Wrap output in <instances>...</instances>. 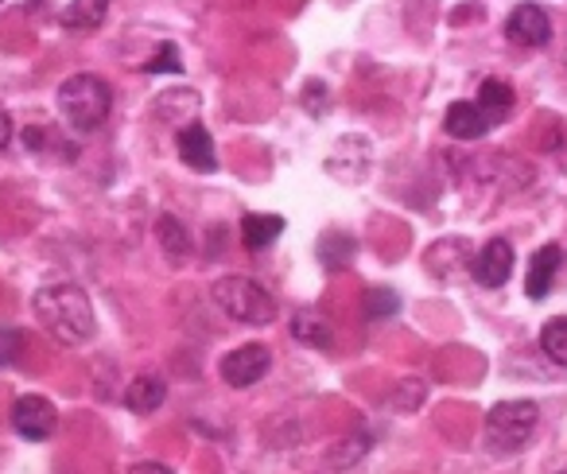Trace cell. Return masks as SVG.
<instances>
[{
    "label": "cell",
    "instance_id": "2e32d148",
    "mask_svg": "<svg viewBox=\"0 0 567 474\" xmlns=\"http://www.w3.org/2000/svg\"><path fill=\"white\" fill-rule=\"evenodd\" d=\"M471 241H463V237H447V241H435L432 249H427V272H435L440 280H451L458 269H466V261H471Z\"/></svg>",
    "mask_w": 567,
    "mask_h": 474
},
{
    "label": "cell",
    "instance_id": "cb8c5ba5",
    "mask_svg": "<svg viewBox=\"0 0 567 474\" xmlns=\"http://www.w3.org/2000/svg\"><path fill=\"white\" fill-rule=\"evenodd\" d=\"M420 401H424V381L409 378L404 385H396V393H393V409L396 412H416Z\"/></svg>",
    "mask_w": 567,
    "mask_h": 474
},
{
    "label": "cell",
    "instance_id": "44dd1931",
    "mask_svg": "<svg viewBox=\"0 0 567 474\" xmlns=\"http://www.w3.org/2000/svg\"><path fill=\"white\" fill-rule=\"evenodd\" d=\"M292 339L303 342V347H319V350L334 347L331 323H327V319L319 316V311H300V316L292 319Z\"/></svg>",
    "mask_w": 567,
    "mask_h": 474
},
{
    "label": "cell",
    "instance_id": "484cf974",
    "mask_svg": "<svg viewBox=\"0 0 567 474\" xmlns=\"http://www.w3.org/2000/svg\"><path fill=\"white\" fill-rule=\"evenodd\" d=\"M20 347H24V334L17 327H4L0 331V365H12L20 358Z\"/></svg>",
    "mask_w": 567,
    "mask_h": 474
},
{
    "label": "cell",
    "instance_id": "7402d4cb",
    "mask_svg": "<svg viewBox=\"0 0 567 474\" xmlns=\"http://www.w3.org/2000/svg\"><path fill=\"white\" fill-rule=\"evenodd\" d=\"M396 311H401V296L393 292V288L378 285L365 292V319H373V323H385V319H393Z\"/></svg>",
    "mask_w": 567,
    "mask_h": 474
},
{
    "label": "cell",
    "instance_id": "277c9868",
    "mask_svg": "<svg viewBox=\"0 0 567 474\" xmlns=\"http://www.w3.org/2000/svg\"><path fill=\"white\" fill-rule=\"evenodd\" d=\"M536 420H540V409L533 401H502L486 412V443L497 455H513L528 443Z\"/></svg>",
    "mask_w": 567,
    "mask_h": 474
},
{
    "label": "cell",
    "instance_id": "1f68e13d",
    "mask_svg": "<svg viewBox=\"0 0 567 474\" xmlns=\"http://www.w3.org/2000/svg\"><path fill=\"white\" fill-rule=\"evenodd\" d=\"M43 4H48V0H28V9H43Z\"/></svg>",
    "mask_w": 567,
    "mask_h": 474
},
{
    "label": "cell",
    "instance_id": "4316f807",
    "mask_svg": "<svg viewBox=\"0 0 567 474\" xmlns=\"http://www.w3.org/2000/svg\"><path fill=\"white\" fill-rule=\"evenodd\" d=\"M303 105H308L316 117H319V113H327V105H331V102H327V86H323V82H308V86H303Z\"/></svg>",
    "mask_w": 567,
    "mask_h": 474
},
{
    "label": "cell",
    "instance_id": "f1b7e54d",
    "mask_svg": "<svg viewBox=\"0 0 567 474\" xmlns=\"http://www.w3.org/2000/svg\"><path fill=\"white\" fill-rule=\"evenodd\" d=\"M24 144H28V152H43V148H48V128H43V125H28L24 128Z\"/></svg>",
    "mask_w": 567,
    "mask_h": 474
},
{
    "label": "cell",
    "instance_id": "4dcf8cb0",
    "mask_svg": "<svg viewBox=\"0 0 567 474\" xmlns=\"http://www.w3.org/2000/svg\"><path fill=\"white\" fill-rule=\"evenodd\" d=\"M133 474H172V466L167 463H136Z\"/></svg>",
    "mask_w": 567,
    "mask_h": 474
},
{
    "label": "cell",
    "instance_id": "ba28073f",
    "mask_svg": "<svg viewBox=\"0 0 567 474\" xmlns=\"http://www.w3.org/2000/svg\"><path fill=\"white\" fill-rule=\"evenodd\" d=\"M513 265H517L513 246L505 241V237H494V241H486V246L474 254L471 272H474V280H478L482 288H502L505 280L513 277Z\"/></svg>",
    "mask_w": 567,
    "mask_h": 474
},
{
    "label": "cell",
    "instance_id": "ffe728a7",
    "mask_svg": "<svg viewBox=\"0 0 567 474\" xmlns=\"http://www.w3.org/2000/svg\"><path fill=\"white\" fill-rule=\"evenodd\" d=\"M354 254H358L354 234H342V229H331V234L319 237V261H323V269H331V272L347 269V265L354 261Z\"/></svg>",
    "mask_w": 567,
    "mask_h": 474
},
{
    "label": "cell",
    "instance_id": "7a4b0ae2",
    "mask_svg": "<svg viewBox=\"0 0 567 474\" xmlns=\"http://www.w3.org/2000/svg\"><path fill=\"white\" fill-rule=\"evenodd\" d=\"M113 110V90L97 74H71L59 86V113L74 133H97L110 121Z\"/></svg>",
    "mask_w": 567,
    "mask_h": 474
},
{
    "label": "cell",
    "instance_id": "8fae6325",
    "mask_svg": "<svg viewBox=\"0 0 567 474\" xmlns=\"http://www.w3.org/2000/svg\"><path fill=\"white\" fill-rule=\"evenodd\" d=\"M559 269H564V249L556 241H548L544 249H536L533 261H528V277H525V292L528 300H544L556 285Z\"/></svg>",
    "mask_w": 567,
    "mask_h": 474
},
{
    "label": "cell",
    "instance_id": "9c48e42d",
    "mask_svg": "<svg viewBox=\"0 0 567 474\" xmlns=\"http://www.w3.org/2000/svg\"><path fill=\"white\" fill-rule=\"evenodd\" d=\"M505 35L517 48H544L551 40V20L540 4H517L505 20Z\"/></svg>",
    "mask_w": 567,
    "mask_h": 474
},
{
    "label": "cell",
    "instance_id": "f546056e",
    "mask_svg": "<svg viewBox=\"0 0 567 474\" xmlns=\"http://www.w3.org/2000/svg\"><path fill=\"white\" fill-rule=\"evenodd\" d=\"M12 133H17V128H12V117L4 110H0V152H4L12 144Z\"/></svg>",
    "mask_w": 567,
    "mask_h": 474
},
{
    "label": "cell",
    "instance_id": "8992f818",
    "mask_svg": "<svg viewBox=\"0 0 567 474\" xmlns=\"http://www.w3.org/2000/svg\"><path fill=\"white\" fill-rule=\"evenodd\" d=\"M12 427H17L24 440L43 443V440H51V435H55L59 409L43 393H24L17 404H12Z\"/></svg>",
    "mask_w": 567,
    "mask_h": 474
},
{
    "label": "cell",
    "instance_id": "5b68a950",
    "mask_svg": "<svg viewBox=\"0 0 567 474\" xmlns=\"http://www.w3.org/2000/svg\"><path fill=\"white\" fill-rule=\"evenodd\" d=\"M268 370H272V350H268L265 342L237 347V350H229V354L218 362V373H221V381H226L229 389L257 385L260 378H268Z\"/></svg>",
    "mask_w": 567,
    "mask_h": 474
},
{
    "label": "cell",
    "instance_id": "3957f363",
    "mask_svg": "<svg viewBox=\"0 0 567 474\" xmlns=\"http://www.w3.org/2000/svg\"><path fill=\"white\" fill-rule=\"evenodd\" d=\"M210 296L234 323L268 327L276 319V311H280L276 308V296L252 277H221Z\"/></svg>",
    "mask_w": 567,
    "mask_h": 474
},
{
    "label": "cell",
    "instance_id": "d6986e66",
    "mask_svg": "<svg viewBox=\"0 0 567 474\" xmlns=\"http://www.w3.org/2000/svg\"><path fill=\"white\" fill-rule=\"evenodd\" d=\"M280 234H284L280 214H245V218H241L245 249H268Z\"/></svg>",
    "mask_w": 567,
    "mask_h": 474
},
{
    "label": "cell",
    "instance_id": "ac0fdd59",
    "mask_svg": "<svg viewBox=\"0 0 567 474\" xmlns=\"http://www.w3.org/2000/svg\"><path fill=\"white\" fill-rule=\"evenodd\" d=\"M110 17V0H71L63 9V28L66 32H94Z\"/></svg>",
    "mask_w": 567,
    "mask_h": 474
},
{
    "label": "cell",
    "instance_id": "30bf717a",
    "mask_svg": "<svg viewBox=\"0 0 567 474\" xmlns=\"http://www.w3.org/2000/svg\"><path fill=\"white\" fill-rule=\"evenodd\" d=\"M175 148H179V159L198 175H210L218 172V152H214V136L206 133L203 125H183L179 136H175Z\"/></svg>",
    "mask_w": 567,
    "mask_h": 474
},
{
    "label": "cell",
    "instance_id": "7c38bea8",
    "mask_svg": "<svg viewBox=\"0 0 567 474\" xmlns=\"http://www.w3.org/2000/svg\"><path fill=\"white\" fill-rule=\"evenodd\" d=\"M198 105H203V102H198L195 90L175 86V90H164V94H156V105H152V117H156L159 125L183 128V125H190V121H195Z\"/></svg>",
    "mask_w": 567,
    "mask_h": 474
},
{
    "label": "cell",
    "instance_id": "e0dca14e",
    "mask_svg": "<svg viewBox=\"0 0 567 474\" xmlns=\"http://www.w3.org/2000/svg\"><path fill=\"white\" fill-rule=\"evenodd\" d=\"M513 102H517V94H513L509 82L486 79V82L478 86V105H482V113L489 117V125H502V121L513 113Z\"/></svg>",
    "mask_w": 567,
    "mask_h": 474
},
{
    "label": "cell",
    "instance_id": "d4e9b609",
    "mask_svg": "<svg viewBox=\"0 0 567 474\" xmlns=\"http://www.w3.org/2000/svg\"><path fill=\"white\" fill-rule=\"evenodd\" d=\"M365 451H370V435L358 432V443H354V447H342V443H339V447H334L331 455H327V463H331V466H339V463H342V466H354L358 458L365 455Z\"/></svg>",
    "mask_w": 567,
    "mask_h": 474
},
{
    "label": "cell",
    "instance_id": "4fadbf2b",
    "mask_svg": "<svg viewBox=\"0 0 567 474\" xmlns=\"http://www.w3.org/2000/svg\"><path fill=\"white\" fill-rule=\"evenodd\" d=\"M443 128L455 141H482L494 125H489V117L482 113L478 102H455L447 110V117H443Z\"/></svg>",
    "mask_w": 567,
    "mask_h": 474
},
{
    "label": "cell",
    "instance_id": "d6a6232c",
    "mask_svg": "<svg viewBox=\"0 0 567 474\" xmlns=\"http://www.w3.org/2000/svg\"><path fill=\"white\" fill-rule=\"evenodd\" d=\"M0 4H4V0H0Z\"/></svg>",
    "mask_w": 567,
    "mask_h": 474
},
{
    "label": "cell",
    "instance_id": "9a60e30c",
    "mask_svg": "<svg viewBox=\"0 0 567 474\" xmlns=\"http://www.w3.org/2000/svg\"><path fill=\"white\" fill-rule=\"evenodd\" d=\"M164 401H167V381L159 378V373H141V378L128 381L125 404L136 416H148V412L164 409Z\"/></svg>",
    "mask_w": 567,
    "mask_h": 474
},
{
    "label": "cell",
    "instance_id": "83f0119b",
    "mask_svg": "<svg viewBox=\"0 0 567 474\" xmlns=\"http://www.w3.org/2000/svg\"><path fill=\"white\" fill-rule=\"evenodd\" d=\"M144 71H179V51L172 48V43H164V48H159V55H152V63L144 66Z\"/></svg>",
    "mask_w": 567,
    "mask_h": 474
},
{
    "label": "cell",
    "instance_id": "603a6c76",
    "mask_svg": "<svg viewBox=\"0 0 567 474\" xmlns=\"http://www.w3.org/2000/svg\"><path fill=\"white\" fill-rule=\"evenodd\" d=\"M540 347H544V354H548L556 365H567V316H559V319H551V323H544Z\"/></svg>",
    "mask_w": 567,
    "mask_h": 474
},
{
    "label": "cell",
    "instance_id": "52a82bcc",
    "mask_svg": "<svg viewBox=\"0 0 567 474\" xmlns=\"http://www.w3.org/2000/svg\"><path fill=\"white\" fill-rule=\"evenodd\" d=\"M373 167V144L365 136H342L327 156V175L339 183H362Z\"/></svg>",
    "mask_w": 567,
    "mask_h": 474
},
{
    "label": "cell",
    "instance_id": "5bb4252c",
    "mask_svg": "<svg viewBox=\"0 0 567 474\" xmlns=\"http://www.w3.org/2000/svg\"><path fill=\"white\" fill-rule=\"evenodd\" d=\"M156 241H159V249H164V257L175 265V269H179V265H187L190 254H195L187 226H183L175 214H159V218H156Z\"/></svg>",
    "mask_w": 567,
    "mask_h": 474
},
{
    "label": "cell",
    "instance_id": "6da1fadb",
    "mask_svg": "<svg viewBox=\"0 0 567 474\" xmlns=\"http://www.w3.org/2000/svg\"><path fill=\"white\" fill-rule=\"evenodd\" d=\"M32 311L43 331L63 347H86L97 334L94 303L79 285H66V280L63 285H43L32 296Z\"/></svg>",
    "mask_w": 567,
    "mask_h": 474
}]
</instances>
